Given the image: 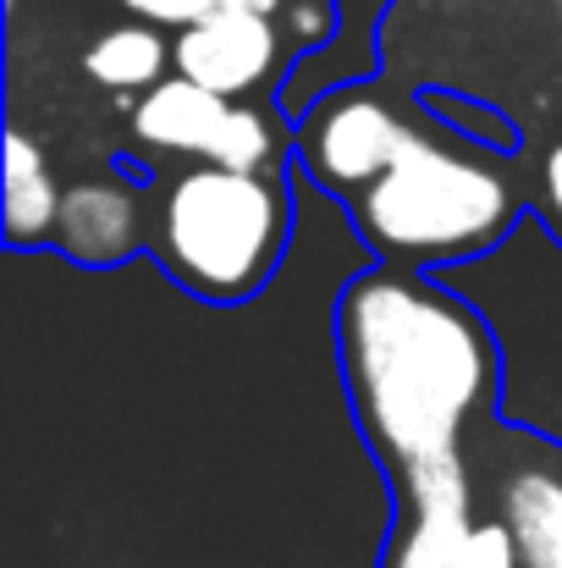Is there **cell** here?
<instances>
[{
  "label": "cell",
  "mask_w": 562,
  "mask_h": 568,
  "mask_svg": "<svg viewBox=\"0 0 562 568\" xmlns=\"http://www.w3.org/2000/svg\"><path fill=\"white\" fill-rule=\"evenodd\" d=\"M337 371L391 508L474 491L469 430L502 403V354L441 276L370 265L337 293Z\"/></svg>",
  "instance_id": "cell-1"
},
{
  "label": "cell",
  "mask_w": 562,
  "mask_h": 568,
  "mask_svg": "<svg viewBox=\"0 0 562 568\" xmlns=\"http://www.w3.org/2000/svg\"><path fill=\"white\" fill-rule=\"evenodd\" d=\"M508 161L513 155L463 139L425 105L397 161L343 210L354 215V232L380 265L458 271L524 232L530 189L513 178Z\"/></svg>",
  "instance_id": "cell-2"
},
{
  "label": "cell",
  "mask_w": 562,
  "mask_h": 568,
  "mask_svg": "<svg viewBox=\"0 0 562 568\" xmlns=\"http://www.w3.org/2000/svg\"><path fill=\"white\" fill-rule=\"evenodd\" d=\"M298 178L177 166L155 189V237L150 254L161 271L204 304H248L265 293L293 243Z\"/></svg>",
  "instance_id": "cell-3"
},
{
  "label": "cell",
  "mask_w": 562,
  "mask_h": 568,
  "mask_svg": "<svg viewBox=\"0 0 562 568\" xmlns=\"http://www.w3.org/2000/svg\"><path fill=\"white\" fill-rule=\"evenodd\" d=\"M127 150L155 178L177 166L293 178V122L282 105H237L177 72L127 105Z\"/></svg>",
  "instance_id": "cell-4"
},
{
  "label": "cell",
  "mask_w": 562,
  "mask_h": 568,
  "mask_svg": "<svg viewBox=\"0 0 562 568\" xmlns=\"http://www.w3.org/2000/svg\"><path fill=\"white\" fill-rule=\"evenodd\" d=\"M419 116V100H391L380 83H348L293 122V178L315 183L337 204H354L397 161Z\"/></svg>",
  "instance_id": "cell-5"
},
{
  "label": "cell",
  "mask_w": 562,
  "mask_h": 568,
  "mask_svg": "<svg viewBox=\"0 0 562 568\" xmlns=\"http://www.w3.org/2000/svg\"><path fill=\"white\" fill-rule=\"evenodd\" d=\"M298 67L293 39L276 17L215 6L172 39V72L237 105H276Z\"/></svg>",
  "instance_id": "cell-6"
},
{
  "label": "cell",
  "mask_w": 562,
  "mask_h": 568,
  "mask_svg": "<svg viewBox=\"0 0 562 568\" xmlns=\"http://www.w3.org/2000/svg\"><path fill=\"white\" fill-rule=\"evenodd\" d=\"M380 568H524L502 514H480L474 491L391 508Z\"/></svg>",
  "instance_id": "cell-7"
},
{
  "label": "cell",
  "mask_w": 562,
  "mask_h": 568,
  "mask_svg": "<svg viewBox=\"0 0 562 568\" xmlns=\"http://www.w3.org/2000/svg\"><path fill=\"white\" fill-rule=\"evenodd\" d=\"M155 237V189H144L127 172H94L67 183L61 221H55V254L89 271H116L133 254H144Z\"/></svg>",
  "instance_id": "cell-8"
},
{
  "label": "cell",
  "mask_w": 562,
  "mask_h": 568,
  "mask_svg": "<svg viewBox=\"0 0 562 568\" xmlns=\"http://www.w3.org/2000/svg\"><path fill=\"white\" fill-rule=\"evenodd\" d=\"M78 67L100 94L133 105V100H144L150 89H161L172 78V33L150 28L139 17H116L83 44Z\"/></svg>",
  "instance_id": "cell-9"
},
{
  "label": "cell",
  "mask_w": 562,
  "mask_h": 568,
  "mask_svg": "<svg viewBox=\"0 0 562 568\" xmlns=\"http://www.w3.org/2000/svg\"><path fill=\"white\" fill-rule=\"evenodd\" d=\"M6 243L11 248H50L55 243V221H61V199L67 183L50 161V150L28 133V128H6Z\"/></svg>",
  "instance_id": "cell-10"
},
{
  "label": "cell",
  "mask_w": 562,
  "mask_h": 568,
  "mask_svg": "<svg viewBox=\"0 0 562 568\" xmlns=\"http://www.w3.org/2000/svg\"><path fill=\"white\" fill-rule=\"evenodd\" d=\"M497 514L508 519L524 568H562V469L524 464L502 480Z\"/></svg>",
  "instance_id": "cell-11"
},
{
  "label": "cell",
  "mask_w": 562,
  "mask_h": 568,
  "mask_svg": "<svg viewBox=\"0 0 562 568\" xmlns=\"http://www.w3.org/2000/svg\"><path fill=\"white\" fill-rule=\"evenodd\" d=\"M447 128H458L463 139H474V144H486V150H497V155H513L519 150V133H513V122L502 116V111H491L486 100H463V94H441V89H430V94H419Z\"/></svg>",
  "instance_id": "cell-12"
},
{
  "label": "cell",
  "mask_w": 562,
  "mask_h": 568,
  "mask_svg": "<svg viewBox=\"0 0 562 568\" xmlns=\"http://www.w3.org/2000/svg\"><path fill=\"white\" fill-rule=\"evenodd\" d=\"M530 204H535V221L541 232H552L562 243V139L546 144V155L535 161V189H530Z\"/></svg>",
  "instance_id": "cell-13"
},
{
  "label": "cell",
  "mask_w": 562,
  "mask_h": 568,
  "mask_svg": "<svg viewBox=\"0 0 562 568\" xmlns=\"http://www.w3.org/2000/svg\"><path fill=\"white\" fill-rule=\"evenodd\" d=\"M221 0H122V11L127 17H139V22H150V28H166L172 39L193 28L198 17H210Z\"/></svg>",
  "instance_id": "cell-14"
},
{
  "label": "cell",
  "mask_w": 562,
  "mask_h": 568,
  "mask_svg": "<svg viewBox=\"0 0 562 568\" xmlns=\"http://www.w3.org/2000/svg\"><path fill=\"white\" fill-rule=\"evenodd\" d=\"M221 6H232V11H259V17H276V22H282V11H287V0H221Z\"/></svg>",
  "instance_id": "cell-15"
},
{
  "label": "cell",
  "mask_w": 562,
  "mask_h": 568,
  "mask_svg": "<svg viewBox=\"0 0 562 568\" xmlns=\"http://www.w3.org/2000/svg\"><path fill=\"white\" fill-rule=\"evenodd\" d=\"M11 6H22V0H11Z\"/></svg>",
  "instance_id": "cell-16"
},
{
  "label": "cell",
  "mask_w": 562,
  "mask_h": 568,
  "mask_svg": "<svg viewBox=\"0 0 562 568\" xmlns=\"http://www.w3.org/2000/svg\"><path fill=\"white\" fill-rule=\"evenodd\" d=\"M116 6H122V0H116Z\"/></svg>",
  "instance_id": "cell-17"
},
{
  "label": "cell",
  "mask_w": 562,
  "mask_h": 568,
  "mask_svg": "<svg viewBox=\"0 0 562 568\" xmlns=\"http://www.w3.org/2000/svg\"><path fill=\"white\" fill-rule=\"evenodd\" d=\"M287 6H293V0H287Z\"/></svg>",
  "instance_id": "cell-18"
}]
</instances>
